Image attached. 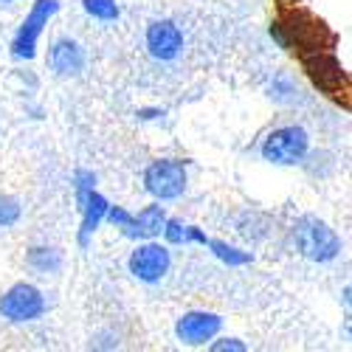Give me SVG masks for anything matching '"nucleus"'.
Here are the masks:
<instances>
[{
    "instance_id": "obj_21",
    "label": "nucleus",
    "mask_w": 352,
    "mask_h": 352,
    "mask_svg": "<svg viewBox=\"0 0 352 352\" xmlns=\"http://www.w3.org/2000/svg\"><path fill=\"white\" fill-rule=\"evenodd\" d=\"M161 237H164V243H166V245H184V237H186V223H184V220H178V217H166Z\"/></svg>"
},
{
    "instance_id": "obj_15",
    "label": "nucleus",
    "mask_w": 352,
    "mask_h": 352,
    "mask_svg": "<svg viewBox=\"0 0 352 352\" xmlns=\"http://www.w3.org/2000/svg\"><path fill=\"white\" fill-rule=\"evenodd\" d=\"M237 234L245 237L248 243H262L271 234V217L256 212V209H245L237 217Z\"/></svg>"
},
{
    "instance_id": "obj_14",
    "label": "nucleus",
    "mask_w": 352,
    "mask_h": 352,
    "mask_svg": "<svg viewBox=\"0 0 352 352\" xmlns=\"http://www.w3.org/2000/svg\"><path fill=\"white\" fill-rule=\"evenodd\" d=\"M25 265L28 271H34L37 276H60L65 268V256L56 245H32L25 251Z\"/></svg>"
},
{
    "instance_id": "obj_13",
    "label": "nucleus",
    "mask_w": 352,
    "mask_h": 352,
    "mask_svg": "<svg viewBox=\"0 0 352 352\" xmlns=\"http://www.w3.org/2000/svg\"><path fill=\"white\" fill-rule=\"evenodd\" d=\"M110 206V200L99 192V189H91L85 195V200L79 203V214H82V223H79V231H76V243L79 248H87L91 240L96 237L99 226L104 223V212Z\"/></svg>"
},
{
    "instance_id": "obj_8",
    "label": "nucleus",
    "mask_w": 352,
    "mask_h": 352,
    "mask_svg": "<svg viewBox=\"0 0 352 352\" xmlns=\"http://www.w3.org/2000/svg\"><path fill=\"white\" fill-rule=\"evenodd\" d=\"M127 271L141 285H161L172 271V251L166 243L155 240H141L127 256Z\"/></svg>"
},
{
    "instance_id": "obj_3",
    "label": "nucleus",
    "mask_w": 352,
    "mask_h": 352,
    "mask_svg": "<svg viewBox=\"0 0 352 352\" xmlns=\"http://www.w3.org/2000/svg\"><path fill=\"white\" fill-rule=\"evenodd\" d=\"M144 192L153 200L172 203L189 189V161L184 158H155L144 169Z\"/></svg>"
},
{
    "instance_id": "obj_28",
    "label": "nucleus",
    "mask_w": 352,
    "mask_h": 352,
    "mask_svg": "<svg viewBox=\"0 0 352 352\" xmlns=\"http://www.w3.org/2000/svg\"><path fill=\"white\" fill-rule=\"evenodd\" d=\"M12 3H17V0H0V6H12Z\"/></svg>"
},
{
    "instance_id": "obj_25",
    "label": "nucleus",
    "mask_w": 352,
    "mask_h": 352,
    "mask_svg": "<svg viewBox=\"0 0 352 352\" xmlns=\"http://www.w3.org/2000/svg\"><path fill=\"white\" fill-rule=\"evenodd\" d=\"M164 116H166L164 107H138L135 110V119L138 122H158V119H164Z\"/></svg>"
},
{
    "instance_id": "obj_24",
    "label": "nucleus",
    "mask_w": 352,
    "mask_h": 352,
    "mask_svg": "<svg viewBox=\"0 0 352 352\" xmlns=\"http://www.w3.org/2000/svg\"><path fill=\"white\" fill-rule=\"evenodd\" d=\"M206 240H209V234L203 231L200 226L186 223V237H184V245H206Z\"/></svg>"
},
{
    "instance_id": "obj_7",
    "label": "nucleus",
    "mask_w": 352,
    "mask_h": 352,
    "mask_svg": "<svg viewBox=\"0 0 352 352\" xmlns=\"http://www.w3.org/2000/svg\"><path fill=\"white\" fill-rule=\"evenodd\" d=\"M60 14V0H34L23 23L17 25V32L12 37V56L20 63H32L37 56L40 37L45 32V25Z\"/></svg>"
},
{
    "instance_id": "obj_22",
    "label": "nucleus",
    "mask_w": 352,
    "mask_h": 352,
    "mask_svg": "<svg viewBox=\"0 0 352 352\" xmlns=\"http://www.w3.org/2000/svg\"><path fill=\"white\" fill-rule=\"evenodd\" d=\"M206 346L212 352H245L248 349V344L243 338H237V336H214Z\"/></svg>"
},
{
    "instance_id": "obj_26",
    "label": "nucleus",
    "mask_w": 352,
    "mask_h": 352,
    "mask_svg": "<svg viewBox=\"0 0 352 352\" xmlns=\"http://www.w3.org/2000/svg\"><path fill=\"white\" fill-rule=\"evenodd\" d=\"M268 34H271V40H274L279 48L290 51V48H287V34H285V28H282V23H279V20H271V25H268Z\"/></svg>"
},
{
    "instance_id": "obj_10",
    "label": "nucleus",
    "mask_w": 352,
    "mask_h": 352,
    "mask_svg": "<svg viewBox=\"0 0 352 352\" xmlns=\"http://www.w3.org/2000/svg\"><path fill=\"white\" fill-rule=\"evenodd\" d=\"M223 333V316L212 310H186L175 321V338L184 346H206Z\"/></svg>"
},
{
    "instance_id": "obj_20",
    "label": "nucleus",
    "mask_w": 352,
    "mask_h": 352,
    "mask_svg": "<svg viewBox=\"0 0 352 352\" xmlns=\"http://www.w3.org/2000/svg\"><path fill=\"white\" fill-rule=\"evenodd\" d=\"M96 184H99V178H96V172H94V169H76V172H74V195H76V206L85 200L87 192L96 189Z\"/></svg>"
},
{
    "instance_id": "obj_5",
    "label": "nucleus",
    "mask_w": 352,
    "mask_h": 352,
    "mask_svg": "<svg viewBox=\"0 0 352 352\" xmlns=\"http://www.w3.org/2000/svg\"><path fill=\"white\" fill-rule=\"evenodd\" d=\"M310 153V133L302 124H282L271 130L259 144L262 161L274 166H302Z\"/></svg>"
},
{
    "instance_id": "obj_18",
    "label": "nucleus",
    "mask_w": 352,
    "mask_h": 352,
    "mask_svg": "<svg viewBox=\"0 0 352 352\" xmlns=\"http://www.w3.org/2000/svg\"><path fill=\"white\" fill-rule=\"evenodd\" d=\"M268 96L279 104H293L299 99V85L293 82L290 76H274L271 87H268Z\"/></svg>"
},
{
    "instance_id": "obj_11",
    "label": "nucleus",
    "mask_w": 352,
    "mask_h": 352,
    "mask_svg": "<svg viewBox=\"0 0 352 352\" xmlns=\"http://www.w3.org/2000/svg\"><path fill=\"white\" fill-rule=\"evenodd\" d=\"M45 63H48V71L54 76H63V79H74V76H82V71L87 68V51L79 40L74 37H56L51 45H48V54H45Z\"/></svg>"
},
{
    "instance_id": "obj_19",
    "label": "nucleus",
    "mask_w": 352,
    "mask_h": 352,
    "mask_svg": "<svg viewBox=\"0 0 352 352\" xmlns=\"http://www.w3.org/2000/svg\"><path fill=\"white\" fill-rule=\"evenodd\" d=\"M23 217V206L14 195H3L0 192V228H14Z\"/></svg>"
},
{
    "instance_id": "obj_17",
    "label": "nucleus",
    "mask_w": 352,
    "mask_h": 352,
    "mask_svg": "<svg viewBox=\"0 0 352 352\" xmlns=\"http://www.w3.org/2000/svg\"><path fill=\"white\" fill-rule=\"evenodd\" d=\"M82 9L87 17H94L99 23H116L122 17V6L116 0H82Z\"/></svg>"
},
{
    "instance_id": "obj_9",
    "label": "nucleus",
    "mask_w": 352,
    "mask_h": 352,
    "mask_svg": "<svg viewBox=\"0 0 352 352\" xmlns=\"http://www.w3.org/2000/svg\"><path fill=\"white\" fill-rule=\"evenodd\" d=\"M184 45H186L184 28L172 17L153 20L144 32V48L155 63H175L184 54Z\"/></svg>"
},
{
    "instance_id": "obj_16",
    "label": "nucleus",
    "mask_w": 352,
    "mask_h": 352,
    "mask_svg": "<svg viewBox=\"0 0 352 352\" xmlns=\"http://www.w3.org/2000/svg\"><path fill=\"white\" fill-rule=\"evenodd\" d=\"M203 248H209V251L223 262V265H228V268H245V265H251V262H254V254H251V251L237 248V245H231V243H226V240L209 237Z\"/></svg>"
},
{
    "instance_id": "obj_2",
    "label": "nucleus",
    "mask_w": 352,
    "mask_h": 352,
    "mask_svg": "<svg viewBox=\"0 0 352 352\" xmlns=\"http://www.w3.org/2000/svg\"><path fill=\"white\" fill-rule=\"evenodd\" d=\"M279 23L287 34V48H296L299 56L313 54V51H336V45H338V34L330 32L327 23L310 14L307 9L287 6L285 14L279 17Z\"/></svg>"
},
{
    "instance_id": "obj_4",
    "label": "nucleus",
    "mask_w": 352,
    "mask_h": 352,
    "mask_svg": "<svg viewBox=\"0 0 352 352\" xmlns=\"http://www.w3.org/2000/svg\"><path fill=\"white\" fill-rule=\"evenodd\" d=\"M302 68L310 79V85L321 96L336 99V102H346L349 94V74L341 65V60L336 56V51H313V54H302Z\"/></svg>"
},
{
    "instance_id": "obj_1",
    "label": "nucleus",
    "mask_w": 352,
    "mask_h": 352,
    "mask_svg": "<svg viewBox=\"0 0 352 352\" xmlns=\"http://www.w3.org/2000/svg\"><path fill=\"white\" fill-rule=\"evenodd\" d=\"M290 245L299 256H305L307 262H316V265H330V262L341 256V248H344L338 231L316 214H302L293 220Z\"/></svg>"
},
{
    "instance_id": "obj_6",
    "label": "nucleus",
    "mask_w": 352,
    "mask_h": 352,
    "mask_svg": "<svg viewBox=\"0 0 352 352\" xmlns=\"http://www.w3.org/2000/svg\"><path fill=\"white\" fill-rule=\"evenodd\" d=\"M48 310L45 293L34 282H14L0 293V318L6 324H34Z\"/></svg>"
},
{
    "instance_id": "obj_23",
    "label": "nucleus",
    "mask_w": 352,
    "mask_h": 352,
    "mask_svg": "<svg viewBox=\"0 0 352 352\" xmlns=\"http://www.w3.org/2000/svg\"><path fill=\"white\" fill-rule=\"evenodd\" d=\"M130 220H133V212H127L124 206H113V203H110L107 212H104V223H110L113 228H119V231H122Z\"/></svg>"
},
{
    "instance_id": "obj_27",
    "label": "nucleus",
    "mask_w": 352,
    "mask_h": 352,
    "mask_svg": "<svg viewBox=\"0 0 352 352\" xmlns=\"http://www.w3.org/2000/svg\"><path fill=\"white\" fill-rule=\"evenodd\" d=\"M282 3V9H287V6H299V0H279Z\"/></svg>"
},
{
    "instance_id": "obj_12",
    "label": "nucleus",
    "mask_w": 352,
    "mask_h": 352,
    "mask_svg": "<svg viewBox=\"0 0 352 352\" xmlns=\"http://www.w3.org/2000/svg\"><path fill=\"white\" fill-rule=\"evenodd\" d=\"M166 206L161 200H153L150 206H144L141 212L133 214V220L122 228V234L127 240L133 243H141V240H155L161 237V231H164V223H166Z\"/></svg>"
}]
</instances>
